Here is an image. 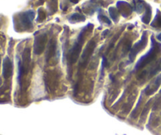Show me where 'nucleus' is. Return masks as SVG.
Listing matches in <instances>:
<instances>
[{
    "label": "nucleus",
    "mask_w": 161,
    "mask_h": 135,
    "mask_svg": "<svg viewBox=\"0 0 161 135\" xmlns=\"http://www.w3.org/2000/svg\"><path fill=\"white\" fill-rule=\"evenodd\" d=\"M151 41L152 47L150 48V51H148L145 55H143L142 57L138 61V63H137V64L135 65V67H134V70H135L136 71L140 70H141L142 68H144L145 66H147L148 64H150V63H152V62L156 59L158 53L160 51L161 44L156 42L154 40L153 36H152Z\"/></svg>",
    "instance_id": "1"
},
{
    "label": "nucleus",
    "mask_w": 161,
    "mask_h": 135,
    "mask_svg": "<svg viewBox=\"0 0 161 135\" xmlns=\"http://www.w3.org/2000/svg\"><path fill=\"white\" fill-rule=\"evenodd\" d=\"M86 32H87V29H85L80 32L79 36H78L77 41L74 44L73 47L71 48L69 54H68V62L70 65L74 64L79 59L81 50H82V45L84 42V40H85Z\"/></svg>",
    "instance_id": "2"
},
{
    "label": "nucleus",
    "mask_w": 161,
    "mask_h": 135,
    "mask_svg": "<svg viewBox=\"0 0 161 135\" xmlns=\"http://www.w3.org/2000/svg\"><path fill=\"white\" fill-rule=\"evenodd\" d=\"M31 66V49L25 47L22 53L21 61L19 63V81H21V78L27 75L30 70Z\"/></svg>",
    "instance_id": "3"
},
{
    "label": "nucleus",
    "mask_w": 161,
    "mask_h": 135,
    "mask_svg": "<svg viewBox=\"0 0 161 135\" xmlns=\"http://www.w3.org/2000/svg\"><path fill=\"white\" fill-rule=\"evenodd\" d=\"M95 47L96 42L94 40H91V41L87 43L85 49H84L83 51L82 55H81L80 62H79V66H81V67H85V66L87 65L88 61H89L90 58L92 55Z\"/></svg>",
    "instance_id": "4"
},
{
    "label": "nucleus",
    "mask_w": 161,
    "mask_h": 135,
    "mask_svg": "<svg viewBox=\"0 0 161 135\" xmlns=\"http://www.w3.org/2000/svg\"><path fill=\"white\" fill-rule=\"evenodd\" d=\"M148 43V36H147V32H144L142 36H141V40H140L138 42L136 43L134 46H133L132 48L131 49V53H130V60L132 62L134 60L137 54L140 52V51L144 49L146 47Z\"/></svg>",
    "instance_id": "5"
},
{
    "label": "nucleus",
    "mask_w": 161,
    "mask_h": 135,
    "mask_svg": "<svg viewBox=\"0 0 161 135\" xmlns=\"http://www.w3.org/2000/svg\"><path fill=\"white\" fill-rule=\"evenodd\" d=\"M47 42V34L43 33L37 36L35 39V41H34V53H35V55H38L42 54V53L43 52L44 49H45Z\"/></svg>",
    "instance_id": "6"
},
{
    "label": "nucleus",
    "mask_w": 161,
    "mask_h": 135,
    "mask_svg": "<svg viewBox=\"0 0 161 135\" xmlns=\"http://www.w3.org/2000/svg\"><path fill=\"white\" fill-rule=\"evenodd\" d=\"M35 14L33 10H29L25 12L20 15V22L25 30L32 29V21L35 18Z\"/></svg>",
    "instance_id": "7"
},
{
    "label": "nucleus",
    "mask_w": 161,
    "mask_h": 135,
    "mask_svg": "<svg viewBox=\"0 0 161 135\" xmlns=\"http://www.w3.org/2000/svg\"><path fill=\"white\" fill-rule=\"evenodd\" d=\"M118 11L123 17H128L132 14L133 8L128 2L124 1H118L116 3Z\"/></svg>",
    "instance_id": "8"
},
{
    "label": "nucleus",
    "mask_w": 161,
    "mask_h": 135,
    "mask_svg": "<svg viewBox=\"0 0 161 135\" xmlns=\"http://www.w3.org/2000/svg\"><path fill=\"white\" fill-rule=\"evenodd\" d=\"M161 84V75H158L156 78V79L151 82L150 84H149L147 85V87L145 88V89L144 90V93H145V95L147 96H150V95H153L159 89V86Z\"/></svg>",
    "instance_id": "9"
},
{
    "label": "nucleus",
    "mask_w": 161,
    "mask_h": 135,
    "mask_svg": "<svg viewBox=\"0 0 161 135\" xmlns=\"http://www.w3.org/2000/svg\"><path fill=\"white\" fill-rule=\"evenodd\" d=\"M13 63L10 60L9 57H6L2 62V76L6 79H8L9 78L13 75Z\"/></svg>",
    "instance_id": "10"
},
{
    "label": "nucleus",
    "mask_w": 161,
    "mask_h": 135,
    "mask_svg": "<svg viewBox=\"0 0 161 135\" xmlns=\"http://www.w3.org/2000/svg\"><path fill=\"white\" fill-rule=\"evenodd\" d=\"M159 71H161V59H159L151 68H150L148 70L144 71L141 75H140L139 78H142L145 76H147L149 78H152L158 74Z\"/></svg>",
    "instance_id": "11"
},
{
    "label": "nucleus",
    "mask_w": 161,
    "mask_h": 135,
    "mask_svg": "<svg viewBox=\"0 0 161 135\" xmlns=\"http://www.w3.org/2000/svg\"><path fill=\"white\" fill-rule=\"evenodd\" d=\"M56 48H57V42L54 41V39L51 40L49 44L48 49H47V55H46V59L47 62H49L53 58V56L55 55L56 53Z\"/></svg>",
    "instance_id": "12"
},
{
    "label": "nucleus",
    "mask_w": 161,
    "mask_h": 135,
    "mask_svg": "<svg viewBox=\"0 0 161 135\" xmlns=\"http://www.w3.org/2000/svg\"><path fill=\"white\" fill-rule=\"evenodd\" d=\"M152 17V9L151 7L148 4H145V11L144 15L141 17V21H142L143 23L146 24H150V20H151Z\"/></svg>",
    "instance_id": "13"
},
{
    "label": "nucleus",
    "mask_w": 161,
    "mask_h": 135,
    "mask_svg": "<svg viewBox=\"0 0 161 135\" xmlns=\"http://www.w3.org/2000/svg\"><path fill=\"white\" fill-rule=\"evenodd\" d=\"M151 26L157 29H161V13L159 10H157V13L155 17L154 20L151 23Z\"/></svg>",
    "instance_id": "14"
},
{
    "label": "nucleus",
    "mask_w": 161,
    "mask_h": 135,
    "mask_svg": "<svg viewBox=\"0 0 161 135\" xmlns=\"http://www.w3.org/2000/svg\"><path fill=\"white\" fill-rule=\"evenodd\" d=\"M85 20H86L85 16L82 15V14H77V13H75V14H73L70 17H69V21H70L71 22H84Z\"/></svg>",
    "instance_id": "15"
},
{
    "label": "nucleus",
    "mask_w": 161,
    "mask_h": 135,
    "mask_svg": "<svg viewBox=\"0 0 161 135\" xmlns=\"http://www.w3.org/2000/svg\"><path fill=\"white\" fill-rule=\"evenodd\" d=\"M134 10L135 11H137L138 13V14H141V12L143 11V10H144V4H145V2H143V1H141V0H134Z\"/></svg>",
    "instance_id": "16"
},
{
    "label": "nucleus",
    "mask_w": 161,
    "mask_h": 135,
    "mask_svg": "<svg viewBox=\"0 0 161 135\" xmlns=\"http://www.w3.org/2000/svg\"><path fill=\"white\" fill-rule=\"evenodd\" d=\"M109 12L111 17L113 20V22L116 23L118 22V20H119V11L115 7H110L109 9Z\"/></svg>",
    "instance_id": "17"
},
{
    "label": "nucleus",
    "mask_w": 161,
    "mask_h": 135,
    "mask_svg": "<svg viewBox=\"0 0 161 135\" xmlns=\"http://www.w3.org/2000/svg\"><path fill=\"white\" fill-rule=\"evenodd\" d=\"M48 8L51 11V14H54L57 10V0H51L49 2Z\"/></svg>",
    "instance_id": "18"
},
{
    "label": "nucleus",
    "mask_w": 161,
    "mask_h": 135,
    "mask_svg": "<svg viewBox=\"0 0 161 135\" xmlns=\"http://www.w3.org/2000/svg\"><path fill=\"white\" fill-rule=\"evenodd\" d=\"M46 19V14L43 9L39 8L38 10V15H37L36 22H42Z\"/></svg>",
    "instance_id": "19"
},
{
    "label": "nucleus",
    "mask_w": 161,
    "mask_h": 135,
    "mask_svg": "<svg viewBox=\"0 0 161 135\" xmlns=\"http://www.w3.org/2000/svg\"><path fill=\"white\" fill-rule=\"evenodd\" d=\"M98 19L99 21L101 22V23H105V24H107V25H111V21L106 16L103 15V14H99L98 15Z\"/></svg>",
    "instance_id": "20"
},
{
    "label": "nucleus",
    "mask_w": 161,
    "mask_h": 135,
    "mask_svg": "<svg viewBox=\"0 0 161 135\" xmlns=\"http://www.w3.org/2000/svg\"><path fill=\"white\" fill-rule=\"evenodd\" d=\"M70 1L72 2V3H75V4H76L79 2V0H70Z\"/></svg>",
    "instance_id": "21"
},
{
    "label": "nucleus",
    "mask_w": 161,
    "mask_h": 135,
    "mask_svg": "<svg viewBox=\"0 0 161 135\" xmlns=\"http://www.w3.org/2000/svg\"><path fill=\"white\" fill-rule=\"evenodd\" d=\"M156 38H157V40H158V41H161V32H160V33L159 34V35L157 36H156Z\"/></svg>",
    "instance_id": "22"
},
{
    "label": "nucleus",
    "mask_w": 161,
    "mask_h": 135,
    "mask_svg": "<svg viewBox=\"0 0 161 135\" xmlns=\"http://www.w3.org/2000/svg\"><path fill=\"white\" fill-rule=\"evenodd\" d=\"M108 32H109V30H105V31L104 32H103V36H105V35H107V33Z\"/></svg>",
    "instance_id": "23"
},
{
    "label": "nucleus",
    "mask_w": 161,
    "mask_h": 135,
    "mask_svg": "<svg viewBox=\"0 0 161 135\" xmlns=\"http://www.w3.org/2000/svg\"><path fill=\"white\" fill-rule=\"evenodd\" d=\"M1 84H2V79L0 78V86H1Z\"/></svg>",
    "instance_id": "24"
},
{
    "label": "nucleus",
    "mask_w": 161,
    "mask_h": 135,
    "mask_svg": "<svg viewBox=\"0 0 161 135\" xmlns=\"http://www.w3.org/2000/svg\"><path fill=\"white\" fill-rule=\"evenodd\" d=\"M159 93H160V94H161V89H160V91H159Z\"/></svg>",
    "instance_id": "25"
}]
</instances>
